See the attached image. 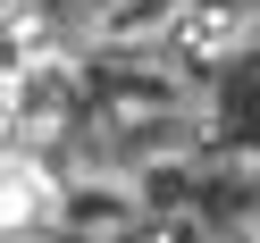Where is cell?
I'll use <instances>...</instances> for the list:
<instances>
[{
    "instance_id": "2",
    "label": "cell",
    "mask_w": 260,
    "mask_h": 243,
    "mask_svg": "<svg viewBox=\"0 0 260 243\" xmlns=\"http://www.w3.org/2000/svg\"><path fill=\"white\" fill-rule=\"evenodd\" d=\"M59 226H68L76 243H135L143 226V185L118 168H76L68 176V201H59Z\"/></svg>"
},
{
    "instance_id": "7",
    "label": "cell",
    "mask_w": 260,
    "mask_h": 243,
    "mask_svg": "<svg viewBox=\"0 0 260 243\" xmlns=\"http://www.w3.org/2000/svg\"><path fill=\"white\" fill-rule=\"evenodd\" d=\"M226 243H260V218H243V226H235V235H226Z\"/></svg>"
},
{
    "instance_id": "1",
    "label": "cell",
    "mask_w": 260,
    "mask_h": 243,
    "mask_svg": "<svg viewBox=\"0 0 260 243\" xmlns=\"http://www.w3.org/2000/svg\"><path fill=\"white\" fill-rule=\"evenodd\" d=\"M109 134L143 159H176L202 143V101L176 67H118L109 76Z\"/></svg>"
},
{
    "instance_id": "6",
    "label": "cell",
    "mask_w": 260,
    "mask_h": 243,
    "mask_svg": "<svg viewBox=\"0 0 260 243\" xmlns=\"http://www.w3.org/2000/svg\"><path fill=\"white\" fill-rule=\"evenodd\" d=\"M135 243H210V226L202 218H193V210H159V218L151 226H143V235Z\"/></svg>"
},
{
    "instance_id": "4",
    "label": "cell",
    "mask_w": 260,
    "mask_h": 243,
    "mask_svg": "<svg viewBox=\"0 0 260 243\" xmlns=\"http://www.w3.org/2000/svg\"><path fill=\"white\" fill-rule=\"evenodd\" d=\"M252 34H260V17H252V9H235V0H176V25H168L176 51H185V59H210V67L235 59Z\"/></svg>"
},
{
    "instance_id": "3",
    "label": "cell",
    "mask_w": 260,
    "mask_h": 243,
    "mask_svg": "<svg viewBox=\"0 0 260 243\" xmlns=\"http://www.w3.org/2000/svg\"><path fill=\"white\" fill-rule=\"evenodd\" d=\"M68 109H76V67L68 59H17L9 67V126H17L25 151H42L68 126Z\"/></svg>"
},
{
    "instance_id": "5",
    "label": "cell",
    "mask_w": 260,
    "mask_h": 243,
    "mask_svg": "<svg viewBox=\"0 0 260 243\" xmlns=\"http://www.w3.org/2000/svg\"><path fill=\"white\" fill-rule=\"evenodd\" d=\"M168 25H176V0H101L92 9V42L101 51H135V42L168 34Z\"/></svg>"
}]
</instances>
